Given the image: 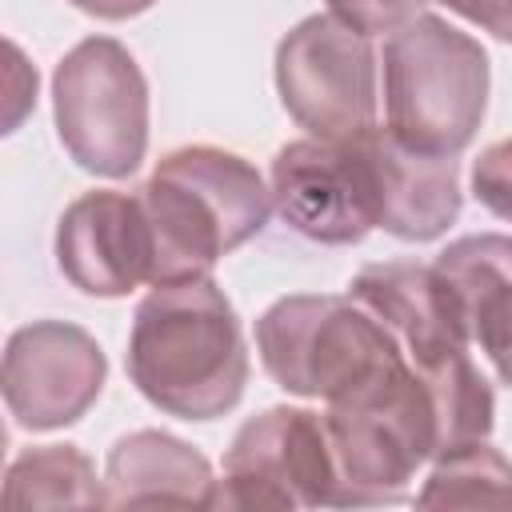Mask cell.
I'll list each match as a JSON object with an SVG mask.
<instances>
[{"instance_id": "6da1fadb", "label": "cell", "mask_w": 512, "mask_h": 512, "mask_svg": "<svg viewBox=\"0 0 512 512\" xmlns=\"http://www.w3.org/2000/svg\"><path fill=\"white\" fill-rule=\"evenodd\" d=\"M128 376L176 420L232 412L248 384V348L232 300L212 276L156 284L132 316Z\"/></svg>"}, {"instance_id": "7a4b0ae2", "label": "cell", "mask_w": 512, "mask_h": 512, "mask_svg": "<svg viewBox=\"0 0 512 512\" xmlns=\"http://www.w3.org/2000/svg\"><path fill=\"white\" fill-rule=\"evenodd\" d=\"M136 200L152 240V288L212 276L216 260L260 236L272 216L256 164L216 144L164 152Z\"/></svg>"}, {"instance_id": "3957f363", "label": "cell", "mask_w": 512, "mask_h": 512, "mask_svg": "<svg viewBox=\"0 0 512 512\" xmlns=\"http://www.w3.org/2000/svg\"><path fill=\"white\" fill-rule=\"evenodd\" d=\"M320 416L336 468V508L408 500L416 472L440 452L432 388L408 356L392 360L352 392L324 400Z\"/></svg>"}, {"instance_id": "277c9868", "label": "cell", "mask_w": 512, "mask_h": 512, "mask_svg": "<svg viewBox=\"0 0 512 512\" xmlns=\"http://www.w3.org/2000/svg\"><path fill=\"white\" fill-rule=\"evenodd\" d=\"M384 132L408 148L456 156L488 112V52L444 16L420 12L384 44Z\"/></svg>"}, {"instance_id": "5b68a950", "label": "cell", "mask_w": 512, "mask_h": 512, "mask_svg": "<svg viewBox=\"0 0 512 512\" xmlns=\"http://www.w3.org/2000/svg\"><path fill=\"white\" fill-rule=\"evenodd\" d=\"M264 372L292 396L336 400L400 360L396 336L352 296H280L256 320Z\"/></svg>"}, {"instance_id": "8992f818", "label": "cell", "mask_w": 512, "mask_h": 512, "mask_svg": "<svg viewBox=\"0 0 512 512\" xmlns=\"http://www.w3.org/2000/svg\"><path fill=\"white\" fill-rule=\"evenodd\" d=\"M56 136L76 168L124 180L148 152V80L112 36H88L52 72Z\"/></svg>"}, {"instance_id": "52a82bcc", "label": "cell", "mask_w": 512, "mask_h": 512, "mask_svg": "<svg viewBox=\"0 0 512 512\" xmlns=\"http://www.w3.org/2000/svg\"><path fill=\"white\" fill-rule=\"evenodd\" d=\"M276 92L308 136L352 140L376 124L380 56L336 16H304L276 44Z\"/></svg>"}, {"instance_id": "ba28073f", "label": "cell", "mask_w": 512, "mask_h": 512, "mask_svg": "<svg viewBox=\"0 0 512 512\" xmlns=\"http://www.w3.org/2000/svg\"><path fill=\"white\" fill-rule=\"evenodd\" d=\"M216 508H336V468L324 416L276 404L244 420L224 452Z\"/></svg>"}, {"instance_id": "9c48e42d", "label": "cell", "mask_w": 512, "mask_h": 512, "mask_svg": "<svg viewBox=\"0 0 512 512\" xmlns=\"http://www.w3.org/2000/svg\"><path fill=\"white\" fill-rule=\"evenodd\" d=\"M104 380V348L68 320H32L0 352V400L28 432L76 424L100 400Z\"/></svg>"}, {"instance_id": "30bf717a", "label": "cell", "mask_w": 512, "mask_h": 512, "mask_svg": "<svg viewBox=\"0 0 512 512\" xmlns=\"http://www.w3.org/2000/svg\"><path fill=\"white\" fill-rule=\"evenodd\" d=\"M268 200L272 212L312 244H360L376 228L360 136L284 144L268 172Z\"/></svg>"}, {"instance_id": "8fae6325", "label": "cell", "mask_w": 512, "mask_h": 512, "mask_svg": "<svg viewBox=\"0 0 512 512\" xmlns=\"http://www.w3.org/2000/svg\"><path fill=\"white\" fill-rule=\"evenodd\" d=\"M56 264L88 296H128L148 284L152 240L136 192L96 188L76 196L56 224Z\"/></svg>"}, {"instance_id": "7c38bea8", "label": "cell", "mask_w": 512, "mask_h": 512, "mask_svg": "<svg viewBox=\"0 0 512 512\" xmlns=\"http://www.w3.org/2000/svg\"><path fill=\"white\" fill-rule=\"evenodd\" d=\"M360 152L368 168V200L376 228L396 240L424 244L456 224L464 204L456 156L408 148L388 136L384 124L360 132Z\"/></svg>"}, {"instance_id": "4fadbf2b", "label": "cell", "mask_w": 512, "mask_h": 512, "mask_svg": "<svg viewBox=\"0 0 512 512\" xmlns=\"http://www.w3.org/2000/svg\"><path fill=\"white\" fill-rule=\"evenodd\" d=\"M104 508H216V472L180 436L140 428L108 448Z\"/></svg>"}, {"instance_id": "5bb4252c", "label": "cell", "mask_w": 512, "mask_h": 512, "mask_svg": "<svg viewBox=\"0 0 512 512\" xmlns=\"http://www.w3.org/2000/svg\"><path fill=\"white\" fill-rule=\"evenodd\" d=\"M468 348L492 364L496 384L508 380V292H512V240L504 232H480L452 240L436 260Z\"/></svg>"}, {"instance_id": "9a60e30c", "label": "cell", "mask_w": 512, "mask_h": 512, "mask_svg": "<svg viewBox=\"0 0 512 512\" xmlns=\"http://www.w3.org/2000/svg\"><path fill=\"white\" fill-rule=\"evenodd\" d=\"M0 508H104V480L76 444L28 448L4 472Z\"/></svg>"}, {"instance_id": "2e32d148", "label": "cell", "mask_w": 512, "mask_h": 512, "mask_svg": "<svg viewBox=\"0 0 512 512\" xmlns=\"http://www.w3.org/2000/svg\"><path fill=\"white\" fill-rule=\"evenodd\" d=\"M432 472L412 496L420 508H504L508 504V460L496 444L476 440L428 460Z\"/></svg>"}, {"instance_id": "e0dca14e", "label": "cell", "mask_w": 512, "mask_h": 512, "mask_svg": "<svg viewBox=\"0 0 512 512\" xmlns=\"http://www.w3.org/2000/svg\"><path fill=\"white\" fill-rule=\"evenodd\" d=\"M40 76L28 52L0 36V136H12L24 128V120L36 112Z\"/></svg>"}, {"instance_id": "ac0fdd59", "label": "cell", "mask_w": 512, "mask_h": 512, "mask_svg": "<svg viewBox=\"0 0 512 512\" xmlns=\"http://www.w3.org/2000/svg\"><path fill=\"white\" fill-rule=\"evenodd\" d=\"M428 0H328V16L348 24L360 36H392L408 20H416Z\"/></svg>"}, {"instance_id": "d6986e66", "label": "cell", "mask_w": 512, "mask_h": 512, "mask_svg": "<svg viewBox=\"0 0 512 512\" xmlns=\"http://www.w3.org/2000/svg\"><path fill=\"white\" fill-rule=\"evenodd\" d=\"M472 192L484 208H492L500 220L508 216V144H492L480 152L476 168H472Z\"/></svg>"}, {"instance_id": "ffe728a7", "label": "cell", "mask_w": 512, "mask_h": 512, "mask_svg": "<svg viewBox=\"0 0 512 512\" xmlns=\"http://www.w3.org/2000/svg\"><path fill=\"white\" fill-rule=\"evenodd\" d=\"M448 12L464 16L468 24H476L480 32H488L492 40H508L512 36V20H508V4L512 0H440Z\"/></svg>"}, {"instance_id": "44dd1931", "label": "cell", "mask_w": 512, "mask_h": 512, "mask_svg": "<svg viewBox=\"0 0 512 512\" xmlns=\"http://www.w3.org/2000/svg\"><path fill=\"white\" fill-rule=\"evenodd\" d=\"M68 4H76L80 12H88L96 20H128V16L148 12L156 0H68Z\"/></svg>"}, {"instance_id": "7402d4cb", "label": "cell", "mask_w": 512, "mask_h": 512, "mask_svg": "<svg viewBox=\"0 0 512 512\" xmlns=\"http://www.w3.org/2000/svg\"><path fill=\"white\" fill-rule=\"evenodd\" d=\"M4 456H8V428H4V416H0V464H4Z\"/></svg>"}]
</instances>
